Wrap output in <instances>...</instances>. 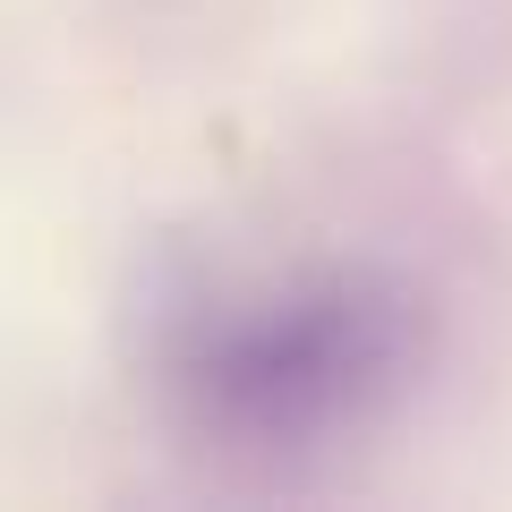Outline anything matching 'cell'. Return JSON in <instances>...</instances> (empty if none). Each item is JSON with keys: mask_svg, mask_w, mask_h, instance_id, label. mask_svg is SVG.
<instances>
[{"mask_svg": "<svg viewBox=\"0 0 512 512\" xmlns=\"http://www.w3.org/2000/svg\"><path fill=\"white\" fill-rule=\"evenodd\" d=\"M419 367V308L384 274H282L214 291L171 325L163 393L197 444L316 453L367 427Z\"/></svg>", "mask_w": 512, "mask_h": 512, "instance_id": "1", "label": "cell"}]
</instances>
